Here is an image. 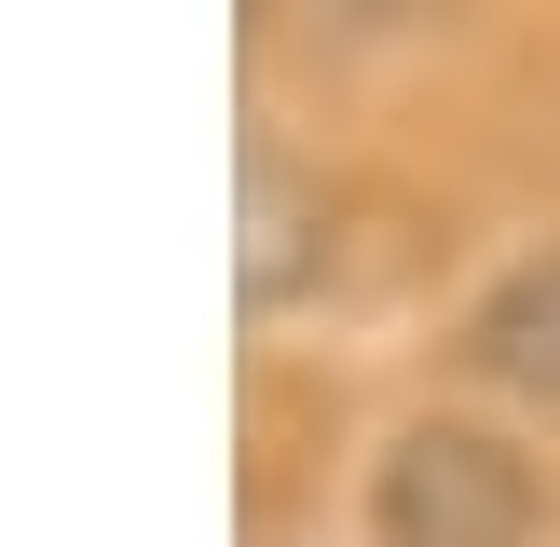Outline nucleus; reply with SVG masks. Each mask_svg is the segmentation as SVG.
<instances>
[{"label": "nucleus", "instance_id": "1", "mask_svg": "<svg viewBox=\"0 0 560 547\" xmlns=\"http://www.w3.org/2000/svg\"><path fill=\"white\" fill-rule=\"evenodd\" d=\"M370 534L383 547H520L534 534V465L492 424H410L370 479Z\"/></svg>", "mask_w": 560, "mask_h": 547}, {"label": "nucleus", "instance_id": "2", "mask_svg": "<svg viewBox=\"0 0 560 547\" xmlns=\"http://www.w3.org/2000/svg\"><path fill=\"white\" fill-rule=\"evenodd\" d=\"M465 370H492L506 397H560V246L520 260L506 288L465 315Z\"/></svg>", "mask_w": 560, "mask_h": 547}, {"label": "nucleus", "instance_id": "3", "mask_svg": "<svg viewBox=\"0 0 560 547\" xmlns=\"http://www.w3.org/2000/svg\"><path fill=\"white\" fill-rule=\"evenodd\" d=\"M246 301H288L301 274H315V206H301V178L273 151H246V246H233Z\"/></svg>", "mask_w": 560, "mask_h": 547}]
</instances>
